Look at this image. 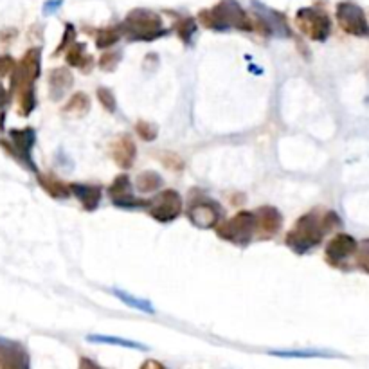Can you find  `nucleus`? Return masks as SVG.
Wrapping results in <instances>:
<instances>
[{
  "instance_id": "nucleus-1",
  "label": "nucleus",
  "mask_w": 369,
  "mask_h": 369,
  "mask_svg": "<svg viewBox=\"0 0 369 369\" xmlns=\"http://www.w3.org/2000/svg\"><path fill=\"white\" fill-rule=\"evenodd\" d=\"M341 225V218L333 211H328L325 214H319V211H312V213L303 214L296 222V225L286 234L285 243L289 249L303 256V254H308L310 250L315 249L328 231L337 229Z\"/></svg>"
},
{
  "instance_id": "nucleus-2",
  "label": "nucleus",
  "mask_w": 369,
  "mask_h": 369,
  "mask_svg": "<svg viewBox=\"0 0 369 369\" xmlns=\"http://www.w3.org/2000/svg\"><path fill=\"white\" fill-rule=\"evenodd\" d=\"M200 22L207 29L214 31H229V29H240V31H253L254 24L247 13L241 9L236 0H224L213 9H205L200 13Z\"/></svg>"
},
{
  "instance_id": "nucleus-3",
  "label": "nucleus",
  "mask_w": 369,
  "mask_h": 369,
  "mask_svg": "<svg viewBox=\"0 0 369 369\" xmlns=\"http://www.w3.org/2000/svg\"><path fill=\"white\" fill-rule=\"evenodd\" d=\"M123 35L132 42H152L164 37L166 29L162 28L161 16L146 9H135L126 16L123 25H119Z\"/></svg>"
},
{
  "instance_id": "nucleus-4",
  "label": "nucleus",
  "mask_w": 369,
  "mask_h": 369,
  "mask_svg": "<svg viewBox=\"0 0 369 369\" xmlns=\"http://www.w3.org/2000/svg\"><path fill=\"white\" fill-rule=\"evenodd\" d=\"M256 214L250 211H240L231 220L224 222L217 227L218 238L238 245V247H247L256 238Z\"/></svg>"
},
{
  "instance_id": "nucleus-5",
  "label": "nucleus",
  "mask_w": 369,
  "mask_h": 369,
  "mask_svg": "<svg viewBox=\"0 0 369 369\" xmlns=\"http://www.w3.org/2000/svg\"><path fill=\"white\" fill-rule=\"evenodd\" d=\"M42 51L38 47L29 49L28 52L24 54L18 63H16L15 71H13L11 76V89L15 90L16 96L20 92H25V90L35 89L32 83L38 80L40 76V63H42Z\"/></svg>"
},
{
  "instance_id": "nucleus-6",
  "label": "nucleus",
  "mask_w": 369,
  "mask_h": 369,
  "mask_svg": "<svg viewBox=\"0 0 369 369\" xmlns=\"http://www.w3.org/2000/svg\"><path fill=\"white\" fill-rule=\"evenodd\" d=\"M9 143L6 140H0V146H4L13 157H15L16 161L22 162L25 168L31 169L32 173H37L38 175V168L37 164L32 162V146L37 143V132L32 128H22V130H11L9 132Z\"/></svg>"
},
{
  "instance_id": "nucleus-7",
  "label": "nucleus",
  "mask_w": 369,
  "mask_h": 369,
  "mask_svg": "<svg viewBox=\"0 0 369 369\" xmlns=\"http://www.w3.org/2000/svg\"><path fill=\"white\" fill-rule=\"evenodd\" d=\"M297 28L313 42H325L332 32V20L325 11L315 8H303L296 15Z\"/></svg>"
},
{
  "instance_id": "nucleus-8",
  "label": "nucleus",
  "mask_w": 369,
  "mask_h": 369,
  "mask_svg": "<svg viewBox=\"0 0 369 369\" xmlns=\"http://www.w3.org/2000/svg\"><path fill=\"white\" fill-rule=\"evenodd\" d=\"M186 214H188L189 222L198 229H213L220 222L224 209L220 207L218 202L211 200V198L198 197L189 200Z\"/></svg>"
},
{
  "instance_id": "nucleus-9",
  "label": "nucleus",
  "mask_w": 369,
  "mask_h": 369,
  "mask_svg": "<svg viewBox=\"0 0 369 369\" xmlns=\"http://www.w3.org/2000/svg\"><path fill=\"white\" fill-rule=\"evenodd\" d=\"M148 211L153 220L168 224L175 218L181 217L182 213V197L175 189H164V191L157 193V197L148 198Z\"/></svg>"
},
{
  "instance_id": "nucleus-10",
  "label": "nucleus",
  "mask_w": 369,
  "mask_h": 369,
  "mask_svg": "<svg viewBox=\"0 0 369 369\" xmlns=\"http://www.w3.org/2000/svg\"><path fill=\"white\" fill-rule=\"evenodd\" d=\"M337 20L342 31L351 37H369V24L365 20L364 11L353 2H341L337 6Z\"/></svg>"
},
{
  "instance_id": "nucleus-11",
  "label": "nucleus",
  "mask_w": 369,
  "mask_h": 369,
  "mask_svg": "<svg viewBox=\"0 0 369 369\" xmlns=\"http://www.w3.org/2000/svg\"><path fill=\"white\" fill-rule=\"evenodd\" d=\"M109 195L112 198V204L123 209H148L150 200H140L133 197V189L130 184V179L126 173L117 175L116 181L110 184Z\"/></svg>"
},
{
  "instance_id": "nucleus-12",
  "label": "nucleus",
  "mask_w": 369,
  "mask_h": 369,
  "mask_svg": "<svg viewBox=\"0 0 369 369\" xmlns=\"http://www.w3.org/2000/svg\"><path fill=\"white\" fill-rule=\"evenodd\" d=\"M357 249L358 243L355 241V238L341 233L333 236L329 243L326 245V261L332 263L333 267H342V263H346L349 258L357 254Z\"/></svg>"
},
{
  "instance_id": "nucleus-13",
  "label": "nucleus",
  "mask_w": 369,
  "mask_h": 369,
  "mask_svg": "<svg viewBox=\"0 0 369 369\" xmlns=\"http://www.w3.org/2000/svg\"><path fill=\"white\" fill-rule=\"evenodd\" d=\"M0 369H29V353L20 342L0 339Z\"/></svg>"
},
{
  "instance_id": "nucleus-14",
  "label": "nucleus",
  "mask_w": 369,
  "mask_h": 369,
  "mask_svg": "<svg viewBox=\"0 0 369 369\" xmlns=\"http://www.w3.org/2000/svg\"><path fill=\"white\" fill-rule=\"evenodd\" d=\"M256 224L258 231L256 236L260 240H267V238H272L279 233L281 225H283V217L272 205H263V207L256 209Z\"/></svg>"
},
{
  "instance_id": "nucleus-15",
  "label": "nucleus",
  "mask_w": 369,
  "mask_h": 369,
  "mask_svg": "<svg viewBox=\"0 0 369 369\" xmlns=\"http://www.w3.org/2000/svg\"><path fill=\"white\" fill-rule=\"evenodd\" d=\"M135 143L128 135H119L112 140V159L121 169H130L135 162Z\"/></svg>"
},
{
  "instance_id": "nucleus-16",
  "label": "nucleus",
  "mask_w": 369,
  "mask_h": 369,
  "mask_svg": "<svg viewBox=\"0 0 369 369\" xmlns=\"http://www.w3.org/2000/svg\"><path fill=\"white\" fill-rule=\"evenodd\" d=\"M71 193L87 211H96L101 204V197H103L99 186L90 184H71Z\"/></svg>"
},
{
  "instance_id": "nucleus-17",
  "label": "nucleus",
  "mask_w": 369,
  "mask_h": 369,
  "mask_svg": "<svg viewBox=\"0 0 369 369\" xmlns=\"http://www.w3.org/2000/svg\"><path fill=\"white\" fill-rule=\"evenodd\" d=\"M73 81V74L68 73V71H65V68H54L49 74V94H51L52 99H61L71 90Z\"/></svg>"
},
{
  "instance_id": "nucleus-18",
  "label": "nucleus",
  "mask_w": 369,
  "mask_h": 369,
  "mask_svg": "<svg viewBox=\"0 0 369 369\" xmlns=\"http://www.w3.org/2000/svg\"><path fill=\"white\" fill-rule=\"evenodd\" d=\"M38 182H40L42 188L51 195V197L58 198V200H63L68 198L73 193H71V184H63L61 181L54 177H49V175H38Z\"/></svg>"
},
{
  "instance_id": "nucleus-19",
  "label": "nucleus",
  "mask_w": 369,
  "mask_h": 369,
  "mask_svg": "<svg viewBox=\"0 0 369 369\" xmlns=\"http://www.w3.org/2000/svg\"><path fill=\"white\" fill-rule=\"evenodd\" d=\"M67 63L71 67L83 68V73H89V68L92 67V58L85 52V47L81 44H73L67 51Z\"/></svg>"
},
{
  "instance_id": "nucleus-20",
  "label": "nucleus",
  "mask_w": 369,
  "mask_h": 369,
  "mask_svg": "<svg viewBox=\"0 0 369 369\" xmlns=\"http://www.w3.org/2000/svg\"><path fill=\"white\" fill-rule=\"evenodd\" d=\"M110 292H112L114 296L119 299V301H123L125 305L132 306V308L139 310V312L148 313V315H153V313H155V308H153V305L148 301V299H140V297H135V296H132V294L125 292V290H119V289H112Z\"/></svg>"
},
{
  "instance_id": "nucleus-21",
  "label": "nucleus",
  "mask_w": 369,
  "mask_h": 369,
  "mask_svg": "<svg viewBox=\"0 0 369 369\" xmlns=\"http://www.w3.org/2000/svg\"><path fill=\"white\" fill-rule=\"evenodd\" d=\"M87 341L96 342V344H110V346H121V348L137 349V351H148V346L140 344L135 341H126L121 337H112V335H87Z\"/></svg>"
},
{
  "instance_id": "nucleus-22",
  "label": "nucleus",
  "mask_w": 369,
  "mask_h": 369,
  "mask_svg": "<svg viewBox=\"0 0 369 369\" xmlns=\"http://www.w3.org/2000/svg\"><path fill=\"white\" fill-rule=\"evenodd\" d=\"M269 355L281 358H317V357H329L328 351L322 349H270Z\"/></svg>"
},
{
  "instance_id": "nucleus-23",
  "label": "nucleus",
  "mask_w": 369,
  "mask_h": 369,
  "mask_svg": "<svg viewBox=\"0 0 369 369\" xmlns=\"http://www.w3.org/2000/svg\"><path fill=\"white\" fill-rule=\"evenodd\" d=\"M162 184H164V181H162L161 175H157L155 171H145L143 175L137 177V188L145 193L157 191Z\"/></svg>"
},
{
  "instance_id": "nucleus-24",
  "label": "nucleus",
  "mask_w": 369,
  "mask_h": 369,
  "mask_svg": "<svg viewBox=\"0 0 369 369\" xmlns=\"http://www.w3.org/2000/svg\"><path fill=\"white\" fill-rule=\"evenodd\" d=\"M90 109V101H89V96L83 92H78L74 94L73 97H71V101H68L67 104H65V112H71V114H78V116H81V114H87Z\"/></svg>"
},
{
  "instance_id": "nucleus-25",
  "label": "nucleus",
  "mask_w": 369,
  "mask_h": 369,
  "mask_svg": "<svg viewBox=\"0 0 369 369\" xmlns=\"http://www.w3.org/2000/svg\"><path fill=\"white\" fill-rule=\"evenodd\" d=\"M121 37H123V31H121V28H104L97 32L96 45L99 49H107V47H110V45L117 44Z\"/></svg>"
},
{
  "instance_id": "nucleus-26",
  "label": "nucleus",
  "mask_w": 369,
  "mask_h": 369,
  "mask_svg": "<svg viewBox=\"0 0 369 369\" xmlns=\"http://www.w3.org/2000/svg\"><path fill=\"white\" fill-rule=\"evenodd\" d=\"M355 258H357V267L358 269H362L364 272L369 274V240L362 241L361 245H358L357 249V254H355Z\"/></svg>"
},
{
  "instance_id": "nucleus-27",
  "label": "nucleus",
  "mask_w": 369,
  "mask_h": 369,
  "mask_svg": "<svg viewBox=\"0 0 369 369\" xmlns=\"http://www.w3.org/2000/svg\"><path fill=\"white\" fill-rule=\"evenodd\" d=\"M97 97H99V103L103 104L104 109L109 110V112H116L117 104H116V96L110 89H97Z\"/></svg>"
},
{
  "instance_id": "nucleus-28",
  "label": "nucleus",
  "mask_w": 369,
  "mask_h": 369,
  "mask_svg": "<svg viewBox=\"0 0 369 369\" xmlns=\"http://www.w3.org/2000/svg\"><path fill=\"white\" fill-rule=\"evenodd\" d=\"M177 32H179V37H181L182 40L189 42V40H191L193 35L197 32V24H195L191 18H184L181 24H177Z\"/></svg>"
},
{
  "instance_id": "nucleus-29",
  "label": "nucleus",
  "mask_w": 369,
  "mask_h": 369,
  "mask_svg": "<svg viewBox=\"0 0 369 369\" xmlns=\"http://www.w3.org/2000/svg\"><path fill=\"white\" fill-rule=\"evenodd\" d=\"M135 130H137V133H139V135L145 140H148V143L155 140L157 126L152 125V123H148V121H139V123L135 125Z\"/></svg>"
},
{
  "instance_id": "nucleus-30",
  "label": "nucleus",
  "mask_w": 369,
  "mask_h": 369,
  "mask_svg": "<svg viewBox=\"0 0 369 369\" xmlns=\"http://www.w3.org/2000/svg\"><path fill=\"white\" fill-rule=\"evenodd\" d=\"M121 61V52H107V54H103L99 60V67L104 68L107 73H112L114 68L117 67V63Z\"/></svg>"
},
{
  "instance_id": "nucleus-31",
  "label": "nucleus",
  "mask_w": 369,
  "mask_h": 369,
  "mask_svg": "<svg viewBox=\"0 0 369 369\" xmlns=\"http://www.w3.org/2000/svg\"><path fill=\"white\" fill-rule=\"evenodd\" d=\"M74 37H76V32H74V28H73V25H71V24H67V29H65L63 40H61L60 47H58L56 51H54V54H58V52L63 51V49L67 47V45H73V44H74Z\"/></svg>"
},
{
  "instance_id": "nucleus-32",
  "label": "nucleus",
  "mask_w": 369,
  "mask_h": 369,
  "mask_svg": "<svg viewBox=\"0 0 369 369\" xmlns=\"http://www.w3.org/2000/svg\"><path fill=\"white\" fill-rule=\"evenodd\" d=\"M15 67L16 63L11 56H0V76H6V74L13 73Z\"/></svg>"
},
{
  "instance_id": "nucleus-33",
  "label": "nucleus",
  "mask_w": 369,
  "mask_h": 369,
  "mask_svg": "<svg viewBox=\"0 0 369 369\" xmlns=\"http://www.w3.org/2000/svg\"><path fill=\"white\" fill-rule=\"evenodd\" d=\"M61 4H63V0H47L44 6V13L45 15H52V13L60 9Z\"/></svg>"
},
{
  "instance_id": "nucleus-34",
  "label": "nucleus",
  "mask_w": 369,
  "mask_h": 369,
  "mask_svg": "<svg viewBox=\"0 0 369 369\" xmlns=\"http://www.w3.org/2000/svg\"><path fill=\"white\" fill-rule=\"evenodd\" d=\"M78 369H103L99 364H96V362L92 361V358H87V357H81L80 358V364H78Z\"/></svg>"
},
{
  "instance_id": "nucleus-35",
  "label": "nucleus",
  "mask_w": 369,
  "mask_h": 369,
  "mask_svg": "<svg viewBox=\"0 0 369 369\" xmlns=\"http://www.w3.org/2000/svg\"><path fill=\"white\" fill-rule=\"evenodd\" d=\"M140 369H168L166 365H162L161 362L157 361H146L145 364L140 365Z\"/></svg>"
},
{
  "instance_id": "nucleus-36",
  "label": "nucleus",
  "mask_w": 369,
  "mask_h": 369,
  "mask_svg": "<svg viewBox=\"0 0 369 369\" xmlns=\"http://www.w3.org/2000/svg\"><path fill=\"white\" fill-rule=\"evenodd\" d=\"M9 101V94L4 89H0V109H4Z\"/></svg>"
},
{
  "instance_id": "nucleus-37",
  "label": "nucleus",
  "mask_w": 369,
  "mask_h": 369,
  "mask_svg": "<svg viewBox=\"0 0 369 369\" xmlns=\"http://www.w3.org/2000/svg\"><path fill=\"white\" fill-rule=\"evenodd\" d=\"M4 119H6V114L0 112V132L4 130Z\"/></svg>"
}]
</instances>
